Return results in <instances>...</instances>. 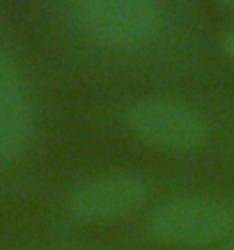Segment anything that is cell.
Listing matches in <instances>:
<instances>
[{"label": "cell", "mask_w": 234, "mask_h": 250, "mask_svg": "<svg viewBox=\"0 0 234 250\" xmlns=\"http://www.w3.org/2000/svg\"><path fill=\"white\" fill-rule=\"evenodd\" d=\"M131 133L159 152L189 154L204 145L209 126L202 113L174 97H145L124 108Z\"/></svg>", "instance_id": "obj_1"}, {"label": "cell", "mask_w": 234, "mask_h": 250, "mask_svg": "<svg viewBox=\"0 0 234 250\" xmlns=\"http://www.w3.org/2000/svg\"><path fill=\"white\" fill-rule=\"evenodd\" d=\"M149 229L168 246H212L234 236V205L213 195L172 197L154 209Z\"/></svg>", "instance_id": "obj_2"}, {"label": "cell", "mask_w": 234, "mask_h": 250, "mask_svg": "<svg viewBox=\"0 0 234 250\" xmlns=\"http://www.w3.org/2000/svg\"><path fill=\"white\" fill-rule=\"evenodd\" d=\"M74 7L85 30L113 51L149 44L161 25L156 0H74Z\"/></svg>", "instance_id": "obj_3"}, {"label": "cell", "mask_w": 234, "mask_h": 250, "mask_svg": "<svg viewBox=\"0 0 234 250\" xmlns=\"http://www.w3.org/2000/svg\"><path fill=\"white\" fill-rule=\"evenodd\" d=\"M149 186L131 172H106L78 184L67 197V211L81 223H113L147 205Z\"/></svg>", "instance_id": "obj_4"}, {"label": "cell", "mask_w": 234, "mask_h": 250, "mask_svg": "<svg viewBox=\"0 0 234 250\" xmlns=\"http://www.w3.org/2000/svg\"><path fill=\"white\" fill-rule=\"evenodd\" d=\"M32 140V104L25 76L9 55L0 53V163H14Z\"/></svg>", "instance_id": "obj_5"}, {"label": "cell", "mask_w": 234, "mask_h": 250, "mask_svg": "<svg viewBox=\"0 0 234 250\" xmlns=\"http://www.w3.org/2000/svg\"><path fill=\"white\" fill-rule=\"evenodd\" d=\"M220 51H223L227 58H232L234 60V30L225 32V35L220 37Z\"/></svg>", "instance_id": "obj_6"}, {"label": "cell", "mask_w": 234, "mask_h": 250, "mask_svg": "<svg viewBox=\"0 0 234 250\" xmlns=\"http://www.w3.org/2000/svg\"><path fill=\"white\" fill-rule=\"evenodd\" d=\"M220 2H223L225 7H232L234 9V0H220Z\"/></svg>", "instance_id": "obj_7"}, {"label": "cell", "mask_w": 234, "mask_h": 250, "mask_svg": "<svg viewBox=\"0 0 234 250\" xmlns=\"http://www.w3.org/2000/svg\"><path fill=\"white\" fill-rule=\"evenodd\" d=\"M220 250H234V239H232V241H230V243H227V246H223V248H220Z\"/></svg>", "instance_id": "obj_8"}]
</instances>
